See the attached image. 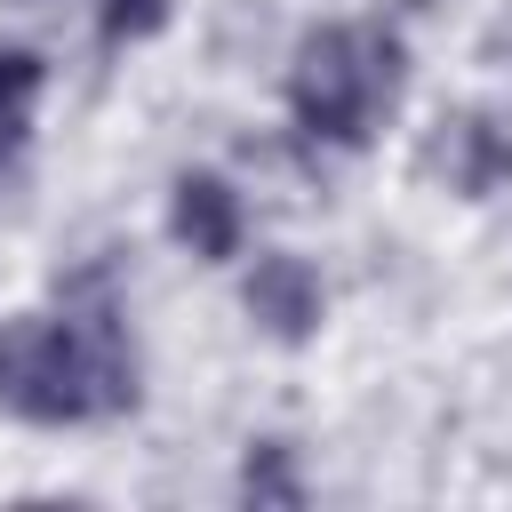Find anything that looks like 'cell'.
I'll return each mask as SVG.
<instances>
[{
	"label": "cell",
	"mask_w": 512,
	"mask_h": 512,
	"mask_svg": "<svg viewBox=\"0 0 512 512\" xmlns=\"http://www.w3.org/2000/svg\"><path fill=\"white\" fill-rule=\"evenodd\" d=\"M424 168L448 192H464V200L504 192L512 184V120L504 112H456V120H440V136L424 144Z\"/></svg>",
	"instance_id": "obj_3"
},
{
	"label": "cell",
	"mask_w": 512,
	"mask_h": 512,
	"mask_svg": "<svg viewBox=\"0 0 512 512\" xmlns=\"http://www.w3.org/2000/svg\"><path fill=\"white\" fill-rule=\"evenodd\" d=\"M168 24V0H96V32L120 48V40H144Z\"/></svg>",
	"instance_id": "obj_8"
},
{
	"label": "cell",
	"mask_w": 512,
	"mask_h": 512,
	"mask_svg": "<svg viewBox=\"0 0 512 512\" xmlns=\"http://www.w3.org/2000/svg\"><path fill=\"white\" fill-rule=\"evenodd\" d=\"M240 496L248 504H304V480L288 472V448H256L240 464Z\"/></svg>",
	"instance_id": "obj_7"
},
{
	"label": "cell",
	"mask_w": 512,
	"mask_h": 512,
	"mask_svg": "<svg viewBox=\"0 0 512 512\" xmlns=\"http://www.w3.org/2000/svg\"><path fill=\"white\" fill-rule=\"evenodd\" d=\"M32 96H40V56H24V48H0V168H8V160H16V144H24Z\"/></svg>",
	"instance_id": "obj_6"
},
{
	"label": "cell",
	"mask_w": 512,
	"mask_h": 512,
	"mask_svg": "<svg viewBox=\"0 0 512 512\" xmlns=\"http://www.w3.org/2000/svg\"><path fill=\"white\" fill-rule=\"evenodd\" d=\"M320 272L304 264V256H256V272H248V320L264 328V336H280V344H304L312 328H320Z\"/></svg>",
	"instance_id": "obj_4"
},
{
	"label": "cell",
	"mask_w": 512,
	"mask_h": 512,
	"mask_svg": "<svg viewBox=\"0 0 512 512\" xmlns=\"http://www.w3.org/2000/svg\"><path fill=\"white\" fill-rule=\"evenodd\" d=\"M136 400V352L112 304L64 320H0V408L24 424H88Z\"/></svg>",
	"instance_id": "obj_1"
},
{
	"label": "cell",
	"mask_w": 512,
	"mask_h": 512,
	"mask_svg": "<svg viewBox=\"0 0 512 512\" xmlns=\"http://www.w3.org/2000/svg\"><path fill=\"white\" fill-rule=\"evenodd\" d=\"M168 224H176V240H184L200 264H224V256L240 248V192H232L224 176H176Z\"/></svg>",
	"instance_id": "obj_5"
},
{
	"label": "cell",
	"mask_w": 512,
	"mask_h": 512,
	"mask_svg": "<svg viewBox=\"0 0 512 512\" xmlns=\"http://www.w3.org/2000/svg\"><path fill=\"white\" fill-rule=\"evenodd\" d=\"M400 96V40L384 24H320L288 64V112L320 144H360Z\"/></svg>",
	"instance_id": "obj_2"
}]
</instances>
